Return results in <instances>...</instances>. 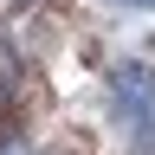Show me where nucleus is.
Segmentation results:
<instances>
[{
    "label": "nucleus",
    "mask_w": 155,
    "mask_h": 155,
    "mask_svg": "<svg viewBox=\"0 0 155 155\" xmlns=\"http://www.w3.org/2000/svg\"><path fill=\"white\" fill-rule=\"evenodd\" d=\"M110 91H116V110H123V123H129V142L142 155H155V71L149 65H116Z\"/></svg>",
    "instance_id": "nucleus-1"
},
{
    "label": "nucleus",
    "mask_w": 155,
    "mask_h": 155,
    "mask_svg": "<svg viewBox=\"0 0 155 155\" xmlns=\"http://www.w3.org/2000/svg\"><path fill=\"white\" fill-rule=\"evenodd\" d=\"M0 123H7V84H0Z\"/></svg>",
    "instance_id": "nucleus-2"
}]
</instances>
